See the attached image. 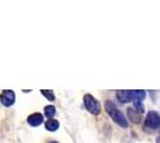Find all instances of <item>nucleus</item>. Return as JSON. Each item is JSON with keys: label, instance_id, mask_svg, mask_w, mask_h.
Listing matches in <instances>:
<instances>
[{"label": "nucleus", "instance_id": "7ed1b4c3", "mask_svg": "<svg viewBox=\"0 0 160 143\" xmlns=\"http://www.w3.org/2000/svg\"><path fill=\"white\" fill-rule=\"evenodd\" d=\"M160 126V115L157 111H149L145 119V128L158 129Z\"/></svg>", "mask_w": 160, "mask_h": 143}, {"label": "nucleus", "instance_id": "6e6552de", "mask_svg": "<svg viewBox=\"0 0 160 143\" xmlns=\"http://www.w3.org/2000/svg\"><path fill=\"white\" fill-rule=\"evenodd\" d=\"M128 117L134 123H140V115H138V111L134 109H128Z\"/></svg>", "mask_w": 160, "mask_h": 143}, {"label": "nucleus", "instance_id": "f8f14e48", "mask_svg": "<svg viewBox=\"0 0 160 143\" xmlns=\"http://www.w3.org/2000/svg\"><path fill=\"white\" fill-rule=\"evenodd\" d=\"M157 143H160V136L157 137Z\"/></svg>", "mask_w": 160, "mask_h": 143}, {"label": "nucleus", "instance_id": "423d86ee", "mask_svg": "<svg viewBox=\"0 0 160 143\" xmlns=\"http://www.w3.org/2000/svg\"><path fill=\"white\" fill-rule=\"evenodd\" d=\"M28 123L31 126H38V125H41L43 123V116L41 113H38V112L32 113V115H30V116L28 117Z\"/></svg>", "mask_w": 160, "mask_h": 143}, {"label": "nucleus", "instance_id": "9b49d317", "mask_svg": "<svg viewBox=\"0 0 160 143\" xmlns=\"http://www.w3.org/2000/svg\"><path fill=\"white\" fill-rule=\"evenodd\" d=\"M41 93L44 95L48 100H50V102H54V100H55V94H54L53 91H50V89H42Z\"/></svg>", "mask_w": 160, "mask_h": 143}, {"label": "nucleus", "instance_id": "1a4fd4ad", "mask_svg": "<svg viewBox=\"0 0 160 143\" xmlns=\"http://www.w3.org/2000/svg\"><path fill=\"white\" fill-rule=\"evenodd\" d=\"M132 102H134V107L136 109V111H139V113H142L143 110H145L143 104H142V99H140V98H133Z\"/></svg>", "mask_w": 160, "mask_h": 143}, {"label": "nucleus", "instance_id": "20e7f679", "mask_svg": "<svg viewBox=\"0 0 160 143\" xmlns=\"http://www.w3.org/2000/svg\"><path fill=\"white\" fill-rule=\"evenodd\" d=\"M0 100H1V104L6 107H10L14 104V100H16V94H14L13 91L11 89H5L2 91V93L0 95Z\"/></svg>", "mask_w": 160, "mask_h": 143}, {"label": "nucleus", "instance_id": "9d476101", "mask_svg": "<svg viewBox=\"0 0 160 143\" xmlns=\"http://www.w3.org/2000/svg\"><path fill=\"white\" fill-rule=\"evenodd\" d=\"M55 113H56V109H55V106L53 105H48L44 107V115L50 119V118H53L55 116Z\"/></svg>", "mask_w": 160, "mask_h": 143}, {"label": "nucleus", "instance_id": "0eeeda50", "mask_svg": "<svg viewBox=\"0 0 160 143\" xmlns=\"http://www.w3.org/2000/svg\"><path fill=\"white\" fill-rule=\"evenodd\" d=\"M59 126H60V123L58 122L56 119H53V118L48 119L47 123H46V129L48 131H56L59 129Z\"/></svg>", "mask_w": 160, "mask_h": 143}, {"label": "nucleus", "instance_id": "f257e3e1", "mask_svg": "<svg viewBox=\"0 0 160 143\" xmlns=\"http://www.w3.org/2000/svg\"><path fill=\"white\" fill-rule=\"evenodd\" d=\"M105 110H107V113L111 117V119L116 124H118L122 128H128V119L124 117V115L121 112L120 110L117 109L115 102H111V100H107L105 102Z\"/></svg>", "mask_w": 160, "mask_h": 143}, {"label": "nucleus", "instance_id": "ddd939ff", "mask_svg": "<svg viewBox=\"0 0 160 143\" xmlns=\"http://www.w3.org/2000/svg\"><path fill=\"white\" fill-rule=\"evenodd\" d=\"M50 143H59V142H56V141H53V142H50Z\"/></svg>", "mask_w": 160, "mask_h": 143}, {"label": "nucleus", "instance_id": "f03ea898", "mask_svg": "<svg viewBox=\"0 0 160 143\" xmlns=\"http://www.w3.org/2000/svg\"><path fill=\"white\" fill-rule=\"evenodd\" d=\"M84 105L86 110L93 116H98L100 113V102L94 98L92 94H85L84 95Z\"/></svg>", "mask_w": 160, "mask_h": 143}, {"label": "nucleus", "instance_id": "39448f33", "mask_svg": "<svg viewBox=\"0 0 160 143\" xmlns=\"http://www.w3.org/2000/svg\"><path fill=\"white\" fill-rule=\"evenodd\" d=\"M117 99L120 100V102L124 104V102H129L133 100V91H118L116 93Z\"/></svg>", "mask_w": 160, "mask_h": 143}]
</instances>
